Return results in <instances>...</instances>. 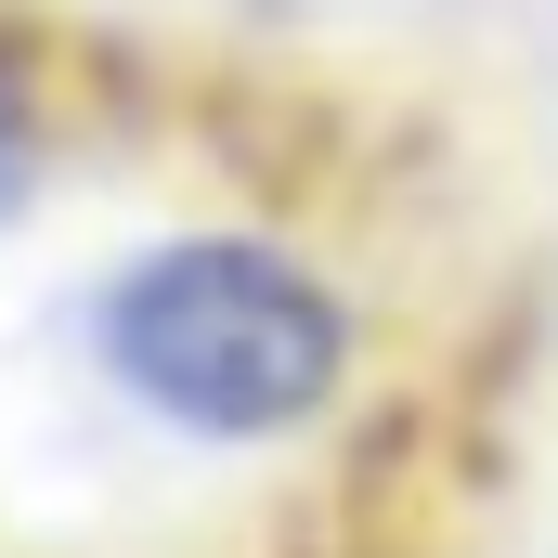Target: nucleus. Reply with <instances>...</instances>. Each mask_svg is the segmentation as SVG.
<instances>
[{"label": "nucleus", "instance_id": "obj_1", "mask_svg": "<svg viewBox=\"0 0 558 558\" xmlns=\"http://www.w3.org/2000/svg\"><path fill=\"white\" fill-rule=\"evenodd\" d=\"M92 351L143 416L195 441H274L312 428L351 377V312L260 234H182L92 299Z\"/></svg>", "mask_w": 558, "mask_h": 558}, {"label": "nucleus", "instance_id": "obj_2", "mask_svg": "<svg viewBox=\"0 0 558 558\" xmlns=\"http://www.w3.org/2000/svg\"><path fill=\"white\" fill-rule=\"evenodd\" d=\"M26 182H39V118H26V78L0 65V221L26 208Z\"/></svg>", "mask_w": 558, "mask_h": 558}]
</instances>
